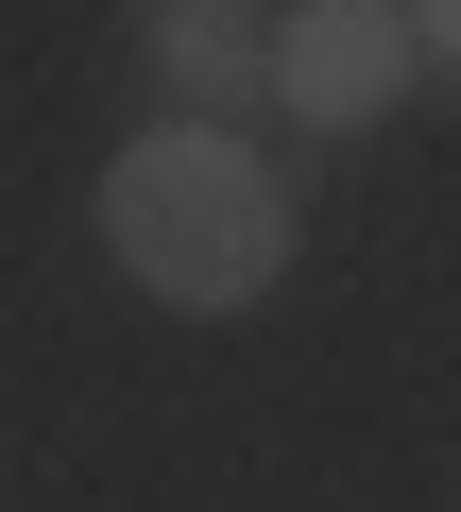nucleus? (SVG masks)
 <instances>
[{
    "instance_id": "nucleus-1",
    "label": "nucleus",
    "mask_w": 461,
    "mask_h": 512,
    "mask_svg": "<svg viewBox=\"0 0 461 512\" xmlns=\"http://www.w3.org/2000/svg\"><path fill=\"white\" fill-rule=\"evenodd\" d=\"M291 188L257 137H222V120H154L103 154V256L154 291V308H257L291 274Z\"/></svg>"
},
{
    "instance_id": "nucleus-2",
    "label": "nucleus",
    "mask_w": 461,
    "mask_h": 512,
    "mask_svg": "<svg viewBox=\"0 0 461 512\" xmlns=\"http://www.w3.org/2000/svg\"><path fill=\"white\" fill-rule=\"evenodd\" d=\"M274 103L308 137L393 120L410 103V18H393V0H291V18H274Z\"/></svg>"
},
{
    "instance_id": "nucleus-3",
    "label": "nucleus",
    "mask_w": 461,
    "mask_h": 512,
    "mask_svg": "<svg viewBox=\"0 0 461 512\" xmlns=\"http://www.w3.org/2000/svg\"><path fill=\"white\" fill-rule=\"evenodd\" d=\"M137 35L188 86V120H222V137H240V103H274V0H154Z\"/></svg>"
},
{
    "instance_id": "nucleus-4",
    "label": "nucleus",
    "mask_w": 461,
    "mask_h": 512,
    "mask_svg": "<svg viewBox=\"0 0 461 512\" xmlns=\"http://www.w3.org/2000/svg\"><path fill=\"white\" fill-rule=\"evenodd\" d=\"M410 18V69H461V0H393Z\"/></svg>"
}]
</instances>
